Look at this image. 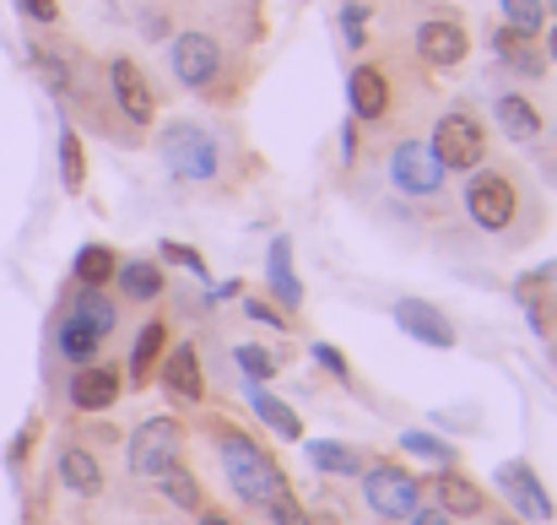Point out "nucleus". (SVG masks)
<instances>
[{
  "label": "nucleus",
  "mask_w": 557,
  "mask_h": 525,
  "mask_svg": "<svg viewBox=\"0 0 557 525\" xmlns=\"http://www.w3.org/2000/svg\"><path fill=\"white\" fill-rule=\"evenodd\" d=\"M466 217L487 233V239H504V244H525L531 233L520 222L536 217V200L525 190V179L515 169H471L466 174Z\"/></svg>",
  "instance_id": "obj_1"
},
{
  "label": "nucleus",
  "mask_w": 557,
  "mask_h": 525,
  "mask_svg": "<svg viewBox=\"0 0 557 525\" xmlns=\"http://www.w3.org/2000/svg\"><path fill=\"white\" fill-rule=\"evenodd\" d=\"M216 455H222V472H227V483H233V493L244 499V504H271L276 493H287V477H282V466L265 455V444L260 439H249L244 428H227V423H216Z\"/></svg>",
  "instance_id": "obj_2"
},
{
  "label": "nucleus",
  "mask_w": 557,
  "mask_h": 525,
  "mask_svg": "<svg viewBox=\"0 0 557 525\" xmlns=\"http://www.w3.org/2000/svg\"><path fill=\"white\" fill-rule=\"evenodd\" d=\"M158 152H163V169L200 190V184H216L227 174V147H222V131L200 125V120H174L163 136H158Z\"/></svg>",
  "instance_id": "obj_3"
},
{
  "label": "nucleus",
  "mask_w": 557,
  "mask_h": 525,
  "mask_svg": "<svg viewBox=\"0 0 557 525\" xmlns=\"http://www.w3.org/2000/svg\"><path fill=\"white\" fill-rule=\"evenodd\" d=\"M428 147L449 174H471V169L487 163V125L471 103H444L433 131H428Z\"/></svg>",
  "instance_id": "obj_4"
},
{
  "label": "nucleus",
  "mask_w": 557,
  "mask_h": 525,
  "mask_svg": "<svg viewBox=\"0 0 557 525\" xmlns=\"http://www.w3.org/2000/svg\"><path fill=\"white\" fill-rule=\"evenodd\" d=\"M384 174L395 184V195H406V200H417V206H444V200H449V169L433 158V147H428L422 136L395 142L389 158H384Z\"/></svg>",
  "instance_id": "obj_5"
},
{
  "label": "nucleus",
  "mask_w": 557,
  "mask_h": 525,
  "mask_svg": "<svg viewBox=\"0 0 557 525\" xmlns=\"http://www.w3.org/2000/svg\"><path fill=\"white\" fill-rule=\"evenodd\" d=\"M411 54L422 65H433V71H460L466 54H471V33H466V22L455 11L433 5V11H422L411 22Z\"/></svg>",
  "instance_id": "obj_6"
},
{
  "label": "nucleus",
  "mask_w": 557,
  "mask_h": 525,
  "mask_svg": "<svg viewBox=\"0 0 557 525\" xmlns=\"http://www.w3.org/2000/svg\"><path fill=\"white\" fill-rule=\"evenodd\" d=\"M169 65H174L180 87H189V93H211V87L222 82L227 49H222V38H216V33L189 27V33H174V44H169Z\"/></svg>",
  "instance_id": "obj_7"
},
{
  "label": "nucleus",
  "mask_w": 557,
  "mask_h": 525,
  "mask_svg": "<svg viewBox=\"0 0 557 525\" xmlns=\"http://www.w3.org/2000/svg\"><path fill=\"white\" fill-rule=\"evenodd\" d=\"M395 71L384 65V60H358L352 65V76H347V109H352V120L358 125H389V114H395Z\"/></svg>",
  "instance_id": "obj_8"
},
{
  "label": "nucleus",
  "mask_w": 557,
  "mask_h": 525,
  "mask_svg": "<svg viewBox=\"0 0 557 525\" xmlns=\"http://www.w3.org/2000/svg\"><path fill=\"white\" fill-rule=\"evenodd\" d=\"M363 504H369L379 521L400 525L422 504V483L406 466H395V461H373V466H363Z\"/></svg>",
  "instance_id": "obj_9"
},
{
  "label": "nucleus",
  "mask_w": 557,
  "mask_h": 525,
  "mask_svg": "<svg viewBox=\"0 0 557 525\" xmlns=\"http://www.w3.org/2000/svg\"><path fill=\"white\" fill-rule=\"evenodd\" d=\"M180 450H185V428L174 417H147L131 434V477L158 483L169 466H180Z\"/></svg>",
  "instance_id": "obj_10"
},
{
  "label": "nucleus",
  "mask_w": 557,
  "mask_h": 525,
  "mask_svg": "<svg viewBox=\"0 0 557 525\" xmlns=\"http://www.w3.org/2000/svg\"><path fill=\"white\" fill-rule=\"evenodd\" d=\"M109 98H114V114H120L131 131H147V125L158 120V93H152L147 71H141L131 54L109 60Z\"/></svg>",
  "instance_id": "obj_11"
},
{
  "label": "nucleus",
  "mask_w": 557,
  "mask_h": 525,
  "mask_svg": "<svg viewBox=\"0 0 557 525\" xmlns=\"http://www.w3.org/2000/svg\"><path fill=\"white\" fill-rule=\"evenodd\" d=\"M493 483H498V493L515 504V515H520V521L553 525V515H557L553 493H547V483H542V477H536L525 461H504V466L493 472Z\"/></svg>",
  "instance_id": "obj_12"
},
{
  "label": "nucleus",
  "mask_w": 557,
  "mask_h": 525,
  "mask_svg": "<svg viewBox=\"0 0 557 525\" xmlns=\"http://www.w3.org/2000/svg\"><path fill=\"white\" fill-rule=\"evenodd\" d=\"M395 326H400L411 342H422V347H433V352H449L460 342L455 320H449L444 309H433L428 298H400V304H395Z\"/></svg>",
  "instance_id": "obj_13"
},
{
  "label": "nucleus",
  "mask_w": 557,
  "mask_h": 525,
  "mask_svg": "<svg viewBox=\"0 0 557 525\" xmlns=\"http://www.w3.org/2000/svg\"><path fill=\"white\" fill-rule=\"evenodd\" d=\"M493 54H498V65H509V71H520L525 82H536V76H547V44L536 38V33H520V27H493Z\"/></svg>",
  "instance_id": "obj_14"
},
{
  "label": "nucleus",
  "mask_w": 557,
  "mask_h": 525,
  "mask_svg": "<svg viewBox=\"0 0 557 525\" xmlns=\"http://www.w3.org/2000/svg\"><path fill=\"white\" fill-rule=\"evenodd\" d=\"M158 379H163V390H169L174 401L195 406V401L206 395V368H200V347H195V342H180V347H169V352H163V363H158Z\"/></svg>",
  "instance_id": "obj_15"
},
{
  "label": "nucleus",
  "mask_w": 557,
  "mask_h": 525,
  "mask_svg": "<svg viewBox=\"0 0 557 525\" xmlns=\"http://www.w3.org/2000/svg\"><path fill=\"white\" fill-rule=\"evenodd\" d=\"M493 120H498V131H504L509 142H520V147L542 142V131H547V114H542L525 93H515V87L493 93Z\"/></svg>",
  "instance_id": "obj_16"
},
{
  "label": "nucleus",
  "mask_w": 557,
  "mask_h": 525,
  "mask_svg": "<svg viewBox=\"0 0 557 525\" xmlns=\"http://www.w3.org/2000/svg\"><path fill=\"white\" fill-rule=\"evenodd\" d=\"M120 390H125L120 368L87 363V368H76V379H71V406H76V412H109V406L120 401Z\"/></svg>",
  "instance_id": "obj_17"
},
{
  "label": "nucleus",
  "mask_w": 557,
  "mask_h": 525,
  "mask_svg": "<svg viewBox=\"0 0 557 525\" xmlns=\"http://www.w3.org/2000/svg\"><path fill=\"white\" fill-rule=\"evenodd\" d=\"M265 282H271V298H276V309H298L304 304V282H298V271H293V239L287 233H276L271 239V255H265Z\"/></svg>",
  "instance_id": "obj_18"
},
{
  "label": "nucleus",
  "mask_w": 557,
  "mask_h": 525,
  "mask_svg": "<svg viewBox=\"0 0 557 525\" xmlns=\"http://www.w3.org/2000/svg\"><path fill=\"white\" fill-rule=\"evenodd\" d=\"M433 493H438V510L455 521H476V515H487V493L466 477V472H438L433 477Z\"/></svg>",
  "instance_id": "obj_19"
},
{
  "label": "nucleus",
  "mask_w": 557,
  "mask_h": 525,
  "mask_svg": "<svg viewBox=\"0 0 557 525\" xmlns=\"http://www.w3.org/2000/svg\"><path fill=\"white\" fill-rule=\"evenodd\" d=\"M114 282H120V298H131V304H158L169 293V277L158 260H120Z\"/></svg>",
  "instance_id": "obj_20"
},
{
  "label": "nucleus",
  "mask_w": 557,
  "mask_h": 525,
  "mask_svg": "<svg viewBox=\"0 0 557 525\" xmlns=\"http://www.w3.org/2000/svg\"><path fill=\"white\" fill-rule=\"evenodd\" d=\"M60 483H65L76 499H98V493H103V466H98V455L82 450V444H65V450H60Z\"/></svg>",
  "instance_id": "obj_21"
},
{
  "label": "nucleus",
  "mask_w": 557,
  "mask_h": 525,
  "mask_svg": "<svg viewBox=\"0 0 557 525\" xmlns=\"http://www.w3.org/2000/svg\"><path fill=\"white\" fill-rule=\"evenodd\" d=\"M163 352H169V320H147V326L136 331V347H131V379H136V384H152Z\"/></svg>",
  "instance_id": "obj_22"
},
{
  "label": "nucleus",
  "mask_w": 557,
  "mask_h": 525,
  "mask_svg": "<svg viewBox=\"0 0 557 525\" xmlns=\"http://www.w3.org/2000/svg\"><path fill=\"white\" fill-rule=\"evenodd\" d=\"M71 320H82V326L98 331V337H114V331H120V304H114V293H103V288H82V293L71 298Z\"/></svg>",
  "instance_id": "obj_23"
},
{
  "label": "nucleus",
  "mask_w": 557,
  "mask_h": 525,
  "mask_svg": "<svg viewBox=\"0 0 557 525\" xmlns=\"http://www.w3.org/2000/svg\"><path fill=\"white\" fill-rule=\"evenodd\" d=\"M249 406H255V417H260L276 439H287V444H293V439H304V417H298L287 401H276L265 384H249Z\"/></svg>",
  "instance_id": "obj_24"
},
{
  "label": "nucleus",
  "mask_w": 557,
  "mask_h": 525,
  "mask_svg": "<svg viewBox=\"0 0 557 525\" xmlns=\"http://www.w3.org/2000/svg\"><path fill=\"white\" fill-rule=\"evenodd\" d=\"M98 347H103V337L98 331H87L82 320H60V331H54V352L65 357V363H76V368H87V363H98Z\"/></svg>",
  "instance_id": "obj_25"
},
{
  "label": "nucleus",
  "mask_w": 557,
  "mask_h": 525,
  "mask_svg": "<svg viewBox=\"0 0 557 525\" xmlns=\"http://www.w3.org/2000/svg\"><path fill=\"white\" fill-rule=\"evenodd\" d=\"M309 466L325 472V477H363V455L352 444H336V439H314L309 444Z\"/></svg>",
  "instance_id": "obj_26"
},
{
  "label": "nucleus",
  "mask_w": 557,
  "mask_h": 525,
  "mask_svg": "<svg viewBox=\"0 0 557 525\" xmlns=\"http://www.w3.org/2000/svg\"><path fill=\"white\" fill-rule=\"evenodd\" d=\"M71 271H76V282H82V288H109V282H114V271H120V255H114L109 244H82Z\"/></svg>",
  "instance_id": "obj_27"
},
{
  "label": "nucleus",
  "mask_w": 557,
  "mask_h": 525,
  "mask_svg": "<svg viewBox=\"0 0 557 525\" xmlns=\"http://www.w3.org/2000/svg\"><path fill=\"white\" fill-rule=\"evenodd\" d=\"M60 184H65L71 195L87 190V152H82V136H76L71 120H65V131H60Z\"/></svg>",
  "instance_id": "obj_28"
},
{
  "label": "nucleus",
  "mask_w": 557,
  "mask_h": 525,
  "mask_svg": "<svg viewBox=\"0 0 557 525\" xmlns=\"http://www.w3.org/2000/svg\"><path fill=\"white\" fill-rule=\"evenodd\" d=\"M233 363H238V374H244L249 384H265V379H276L282 352H271L265 342H238V347H233Z\"/></svg>",
  "instance_id": "obj_29"
},
{
  "label": "nucleus",
  "mask_w": 557,
  "mask_h": 525,
  "mask_svg": "<svg viewBox=\"0 0 557 525\" xmlns=\"http://www.w3.org/2000/svg\"><path fill=\"white\" fill-rule=\"evenodd\" d=\"M158 488H163L180 510H189V515H200V510H206V493H200V483L189 477L185 466H169V472L158 477Z\"/></svg>",
  "instance_id": "obj_30"
},
{
  "label": "nucleus",
  "mask_w": 557,
  "mask_h": 525,
  "mask_svg": "<svg viewBox=\"0 0 557 525\" xmlns=\"http://www.w3.org/2000/svg\"><path fill=\"white\" fill-rule=\"evenodd\" d=\"M498 11H504V27H520V33L547 27V0H498Z\"/></svg>",
  "instance_id": "obj_31"
},
{
  "label": "nucleus",
  "mask_w": 557,
  "mask_h": 525,
  "mask_svg": "<svg viewBox=\"0 0 557 525\" xmlns=\"http://www.w3.org/2000/svg\"><path fill=\"white\" fill-rule=\"evenodd\" d=\"M400 450H406V455H417V461H438V466H455V450H449L444 439L422 434V428H406V434H400Z\"/></svg>",
  "instance_id": "obj_32"
},
{
  "label": "nucleus",
  "mask_w": 557,
  "mask_h": 525,
  "mask_svg": "<svg viewBox=\"0 0 557 525\" xmlns=\"http://www.w3.org/2000/svg\"><path fill=\"white\" fill-rule=\"evenodd\" d=\"M158 255H163V260H174L180 271H189V277H200V282H206V255H200V249H189V244H180V239H169V244H158Z\"/></svg>",
  "instance_id": "obj_33"
},
{
  "label": "nucleus",
  "mask_w": 557,
  "mask_h": 525,
  "mask_svg": "<svg viewBox=\"0 0 557 525\" xmlns=\"http://www.w3.org/2000/svg\"><path fill=\"white\" fill-rule=\"evenodd\" d=\"M244 315H249V320H260V326H276V331H287V326H293V315H287V309H276V304H265V298H244Z\"/></svg>",
  "instance_id": "obj_34"
},
{
  "label": "nucleus",
  "mask_w": 557,
  "mask_h": 525,
  "mask_svg": "<svg viewBox=\"0 0 557 525\" xmlns=\"http://www.w3.org/2000/svg\"><path fill=\"white\" fill-rule=\"evenodd\" d=\"M265 510H271V525H314L304 510H298V499H293V493H276Z\"/></svg>",
  "instance_id": "obj_35"
},
{
  "label": "nucleus",
  "mask_w": 557,
  "mask_h": 525,
  "mask_svg": "<svg viewBox=\"0 0 557 525\" xmlns=\"http://www.w3.org/2000/svg\"><path fill=\"white\" fill-rule=\"evenodd\" d=\"M16 11L27 22H38V27H54L60 22V0H16Z\"/></svg>",
  "instance_id": "obj_36"
},
{
  "label": "nucleus",
  "mask_w": 557,
  "mask_h": 525,
  "mask_svg": "<svg viewBox=\"0 0 557 525\" xmlns=\"http://www.w3.org/2000/svg\"><path fill=\"white\" fill-rule=\"evenodd\" d=\"M342 22H347V44H352V49H363V22H369V5H363V0H347Z\"/></svg>",
  "instance_id": "obj_37"
},
{
  "label": "nucleus",
  "mask_w": 557,
  "mask_h": 525,
  "mask_svg": "<svg viewBox=\"0 0 557 525\" xmlns=\"http://www.w3.org/2000/svg\"><path fill=\"white\" fill-rule=\"evenodd\" d=\"M314 363H320L325 374H336V379H352V368H347L342 347H331V342H314Z\"/></svg>",
  "instance_id": "obj_38"
},
{
  "label": "nucleus",
  "mask_w": 557,
  "mask_h": 525,
  "mask_svg": "<svg viewBox=\"0 0 557 525\" xmlns=\"http://www.w3.org/2000/svg\"><path fill=\"white\" fill-rule=\"evenodd\" d=\"M358 131H363V125H358V120H347V125H342V158H347V163H352V158H358V142H363V136H358Z\"/></svg>",
  "instance_id": "obj_39"
},
{
  "label": "nucleus",
  "mask_w": 557,
  "mask_h": 525,
  "mask_svg": "<svg viewBox=\"0 0 557 525\" xmlns=\"http://www.w3.org/2000/svg\"><path fill=\"white\" fill-rule=\"evenodd\" d=\"M400 525H449V515H444V510H422V504H417Z\"/></svg>",
  "instance_id": "obj_40"
},
{
  "label": "nucleus",
  "mask_w": 557,
  "mask_h": 525,
  "mask_svg": "<svg viewBox=\"0 0 557 525\" xmlns=\"http://www.w3.org/2000/svg\"><path fill=\"white\" fill-rule=\"evenodd\" d=\"M33 434H38V428H33V423H27V428H22V434H16V444H11V466H16V461H22V455H27V450H33Z\"/></svg>",
  "instance_id": "obj_41"
},
{
  "label": "nucleus",
  "mask_w": 557,
  "mask_h": 525,
  "mask_svg": "<svg viewBox=\"0 0 557 525\" xmlns=\"http://www.w3.org/2000/svg\"><path fill=\"white\" fill-rule=\"evenodd\" d=\"M195 525H233V521H227V515H211V510H200V515H195Z\"/></svg>",
  "instance_id": "obj_42"
},
{
  "label": "nucleus",
  "mask_w": 557,
  "mask_h": 525,
  "mask_svg": "<svg viewBox=\"0 0 557 525\" xmlns=\"http://www.w3.org/2000/svg\"><path fill=\"white\" fill-rule=\"evenodd\" d=\"M542 174H547V179H553V184H557V152H547V163H542Z\"/></svg>",
  "instance_id": "obj_43"
},
{
  "label": "nucleus",
  "mask_w": 557,
  "mask_h": 525,
  "mask_svg": "<svg viewBox=\"0 0 557 525\" xmlns=\"http://www.w3.org/2000/svg\"><path fill=\"white\" fill-rule=\"evenodd\" d=\"M547 60H553V65H557V27H553V33H547Z\"/></svg>",
  "instance_id": "obj_44"
},
{
  "label": "nucleus",
  "mask_w": 557,
  "mask_h": 525,
  "mask_svg": "<svg viewBox=\"0 0 557 525\" xmlns=\"http://www.w3.org/2000/svg\"><path fill=\"white\" fill-rule=\"evenodd\" d=\"M498 525H520V521H498Z\"/></svg>",
  "instance_id": "obj_45"
}]
</instances>
